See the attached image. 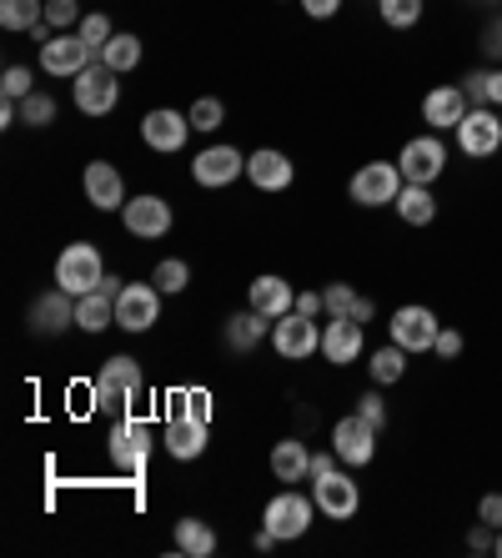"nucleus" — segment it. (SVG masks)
<instances>
[{
    "mask_svg": "<svg viewBox=\"0 0 502 558\" xmlns=\"http://www.w3.org/2000/svg\"><path fill=\"white\" fill-rule=\"evenodd\" d=\"M146 392V373L136 357H106V367L90 377V408L96 413H126Z\"/></svg>",
    "mask_w": 502,
    "mask_h": 558,
    "instance_id": "obj_1",
    "label": "nucleus"
},
{
    "mask_svg": "<svg viewBox=\"0 0 502 558\" xmlns=\"http://www.w3.org/2000/svg\"><path fill=\"white\" fill-rule=\"evenodd\" d=\"M402 186H407V177H402L397 161H367V167L352 171V182H347V196L357 202V207H397V196Z\"/></svg>",
    "mask_w": 502,
    "mask_h": 558,
    "instance_id": "obj_2",
    "label": "nucleus"
},
{
    "mask_svg": "<svg viewBox=\"0 0 502 558\" xmlns=\"http://www.w3.org/2000/svg\"><path fill=\"white\" fill-rule=\"evenodd\" d=\"M317 513H322V508H317V498L296 494V488H282V494L261 508V529L277 533V544H292V538H302V533L311 529V519H317Z\"/></svg>",
    "mask_w": 502,
    "mask_h": 558,
    "instance_id": "obj_3",
    "label": "nucleus"
},
{
    "mask_svg": "<svg viewBox=\"0 0 502 558\" xmlns=\"http://www.w3.org/2000/svg\"><path fill=\"white\" fill-rule=\"evenodd\" d=\"M106 277V262H101V247H90V242H71V247L56 257V287L71 292V298H86L96 292Z\"/></svg>",
    "mask_w": 502,
    "mask_h": 558,
    "instance_id": "obj_4",
    "label": "nucleus"
},
{
    "mask_svg": "<svg viewBox=\"0 0 502 558\" xmlns=\"http://www.w3.org/2000/svg\"><path fill=\"white\" fill-rule=\"evenodd\" d=\"M71 96H76L81 117H111V111H117V101H121V81H117V71H111V65L90 61L86 71L71 81Z\"/></svg>",
    "mask_w": 502,
    "mask_h": 558,
    "instance_id": "obj_5",
    "label": "nucleus"
},
{
    "mask_svg": "<svg viewBox=\"0 0 502 558\" xmlns=\"http://www.w3.org/2000/svg\"><path fill=\"white\" fill-rule=\"evenodd\" d=\"M271 348H277V357H286V363H307L311 352H322V327H317V317H307V312H286V317L271 323Z\"/></svg>",
    "mask_w": 502,
    "mask_h": 558,
    "instance_id": "obj_6",
    "label": "nucleus"
},
{
    "mask_svg": "<svg viewBox=\"0 0 502 558\" xmlns=\"http://www.w3.org/2000/svg\"><path fill=\"white\" fill-rule=\"evenodd\" d=\"M387 332H392V342H397L402 352H432L438 348V312L423 307V302H407V307L392 312V323H387Z\"/></svg>",
    "mask_w": 502,
    "mask_h": 558,
    "instance_id": "obj_7",
    "label": "nucleus"
},
{
    "mask_svg": "<svg viewBox=\"0 0 502 558\" xmlns=\"http://www.w3.org/2000/svg\"><path fill=\"white\" fill-rule=\"evenodd\" d=\"M90 61H96V46H86L81 31H56V36L40 46V71H46V76L76 81Z\"/></svg>",
    "mask_w": 502,
    "mask_h": 558,
    "instance_id": "obj_8",
    "label": "nucleus"
},
{
    "mask_svg": "<svg viewBox=\"0 0 502 558\" xmlns=\"http://www.w3.org/2000/svg\"><path fill=\"white\" fill-rule=\"evenodd\" d=\"M106 453L121 473H142L146 458H151V423L146 417H121L111 423V438H106Z\"/></svg>",
    "mask_w": 502,
    "mask_h": 558,
    "instance_id": "obj_9",
    "label": "nucleus"
},
{
    "mask_svg": "<svg viewBox=\"0 0 502 558\" xmlns=\"http://www.w3.org/2000/svg\"><path fill=\"white\" fill-rule=\"evenodd\" d=\"M457 146L473 161H488V156L502 151V111L492 106H473L463 121H457Z\"/></svg>",
    "mask_w": 502,
    "mask_h": 558,
    "instance_id": "obj_10",
    "label": "nucleus"
},
{
    "mask_svg": "<svg viewBox=\"0 0 502 558\" xmlns=\"http://www.w3.org/2000/svg\"><path fill=\"white\" fill-rule=\"evenodd\" d=\"M161 323V287L156 282H126L117 298V327L121 332H151Z\"/></svg>",
    "mask_w": 502,
    "mask_h": 558,
    "instance_id": "obj_11",
    "label": "nucleus"
},
{
    "mask_svg": "<svg viewBox=\"0 0 502 558\" xmlns=\"http://www.w3.org/2000/svg\"><path fill=\"white\" fill-rule=\"evenodd\" d=\"M397 167H402V177H407V182L432 186V182L442 177V167H448V146L438 142V131H427V136H413V142L402 146Z\"/></svg>",
    "mask_w": 502,
    "mask_h": 558,
    "instance_id": "obj_12",
    "label": "nucleus"
},
{
    "mask_svg": "<svg viewBox=\"0 0 502 558\" xmlns=\"http://www.w3.org/2000/svg\"><path fill=\"white\" fill-rule=\"evenodd\" d=\"M121 221H126V232L136 242H161L171 232V202L167 196H131L126 207H121Z\"/></svg>",
    "mask_w": 502,
    "mask_h": 558,
    "instance_id": "obj_13",
    "label": "nucleus"
},
{
    "mask_svg": "<svg viewBox=\"0 0 502 558\" xmlns=\"http://www.w3.org/2000/svg\"><path fill=\"white\" fill-rule=\"evenodd\" d=\"M332 453L342 458L347 468H367L377 458V428L362 413H347L332 428Z\"/></svg>",
    "mask_w": 502,
    "mask_h": 558,
    "instance_id": "obj_14",
    "label": "nucleus"
},
{
    "mask_svg": "<svg viewBox=\"0 0 502 558\" xmlns=\"http://www.w3.org/2000/svg\"><path fill=\"white\" fill-rule=\"evenodd\" d=\"M192 131H196L192 117H181V111H171V106H156V111H146L142 117V142L151 146V151H161V156H176Z\"/></svg>",
    "mask_w": 502,
    "mask_h": 558,
    "instance_id": "obj_15",
    "label": "nucleus"
},
{
    "mask_svg": "<svg viewBox=\"0 0 502 558\" xmlns=\"http://www.w3.org/2000/svg\"><path fill=\"white\" fill-rule=\"evenodd\" d=\"M311 498H317V508H322V519H336V523L357 519V508H362L357 483H352V473H342V468L311 483Z\"/></svg>",
    "mask_w": 502,
    "mask_h": 558,
    "instance_id": "obj_16",
    "label": "nucleus"
},
{
    "mask_svg": "<svg viewBox=\"0 0 502 558\" xmlns=\"http://www.w3.org/2000/svg\"><path fill=\"white\" fill-rule=\"evenodd\" d=\"M242 171H246V156L236 151V146H207L201 156H192V177H196V186H207V192L232 186Z\"/></svg>",
    "mask_w": 502,
    "mask_h": 558,
    "instance_id": "obj_17",
    "label": "nucleus"
},
{
    "mask_svg": "<svg viewBox=\"0 0 502 558\" xmlns=\"http://www.w3.org/2000/svg\"><path fill=\"white\" fill-rule=\"evenodd\" d=\"M121 277H101L96 292L76 298V327L81 332H106V327H117V298H121Z\"/></svg>",
    "mask_w": 502,
    "mask_h": 558,
    "instance_id": "obj_18",
    "label": "nucleus"
},
{
    "mask_svg": "<svg viewBox=\"0 0 502 558\" xmlns=\"http://www.w3.org/2000/svg\"><path fill=\"white\" fill-rule=\"evenodd\" d=\"M65 327H76V298L71 292H40L36 302H30V332L36 338H61Z\"/></svg>",
    "mask_w": 502,
    "mask_h": 558,
    "instance_id": "obj_19",
    "label": "nucleus"
},
{
    "mask_svg": "<svg viewBox=\"0 0 502 558\" xmlns=\"http://www.w3.org/2000/svg\"><path fill=\"white\" fill-rule=\"evenodd\" d=\"M81 186H86V202L96 211H121L131 202L126 196V182H121V171L111 167V161H90L86 177H81Z\"/></svg>",
    "mask_w": 502,
    "mask_h": 558,
    "instance_id": "obj_20",
    "label": "nucleus"
},
{
    "mask_svg": "<svg viewBox=\"0 0 502 558\" xmlns=\"http://www.w3.org/2000/svg\"><path fill=\"white\" fill-rule=\"evenodd\" d=\"M246 177H252V186L257 192H286V186L296 182V167L286 151H271V146H261V151L246 156Z\"/></svg>",
    "mask_w": 502,
    "mask_h": 558,
    "instance_id": "obj_21",
    "label": "nucleus"
},
{
    "mask_svg": "<svg viewBox=\"0 0 502 558\" xmlns=\"http://www.w3.org/2000/svg\"><path fill=\"white\" fill-rule=\"evenodd\" d=\"M473 111V101H467L463 86H438V92L423 96V121L427 131H457V121Z\"/></svg>",
    "mask_w": 502,
    "mask_h": 558,
    "instance_id": "obj_22",
    "label": "nucleus"
},
{
    "mask_svg": "<svg viewBox=\"0 0 502 558\" xmlns=\"http://www.w3.org/2000/svg\"><path fill=\"white\" fill-rule=\"evenodd\" d=\"M161 442H167V453L176 458V463H192V458L207 453V423H201V417H192V413H171Z\"/></svg>",
    "mask_w": 502,
    "mask_h": 558,
    "instance_id": "obj_23",
    "label": "nucleus"
},
{
    "mask_svg": "<svg viewBox=\"0 0 502 558\" xmlns=\"http://www.w3.org/2000/svg\"><path fill=\"white\" fill-rule=\"evenodd\" d=\"M322 357L332 367H347L362 357V323L357 317H332V323L322 327Z\"/></svg>",
    "mask_w": 502,
    "mask_h": 558,
    "instance_id": "obj_24",
    "label": "nucleus"
},
{
    "mask_svg": "<svg viewBox=\"0 0 502 558\" xmlns=\"http://www.w3.org/2000/svg\"><path fill=\"white\" fill-rule=\"evenodd\" d=\"M246 307H257L261 317H271V323H277V317H286V312H296V292H292V282H286V277H257V282H252V292H246Z\"/></svg>",
    "mask_w": 502,
    "mask_h": 558,
    "instance_id": "obj_25",
    "label": "nucleus"
},
{
    "mask_svg": "<svg viewBox=\"0 0 502 558\" xmlns=\"http://www.w3.org/2000/svg\"><path fill=\"white\" fill-rule=\"evenodd\" d=\"M311 473V453L302 438H282L271 442V478L277 483H302Z\"/></svg>",
    "mask_w": 502,
    "mask_h": 558,
    "instance_id": "obj_26",
    "label": "nucleus"
},
{
    "mask_svg": "<svg viewBox=\"0 0 502 558\" xmlns=\"http://www.w3.org/2000/svg\"><path fill=\"white\" fill-rule=\"evenodd\" d=\"M271 332V317H261L257 307H246V312H232V323H226V348L232 352H252L261 338Z\"/></svg>",
    "mask_w": 502,
    "mask_h": 558,
    "instance_id": "obj_27",
    "label": "nucleus"
},
{
    "mask_svg": "<svg viewBox=\"0 0 502 558\" xmlns=\"http://www.w3.org/2000/svg\"><path fill=\"white\" fill-rule=\"evenodd\" d=\"M397 217L407 221V227H432V217H438V196H432V186H417V182L402 186Z\"/></svg>",
    "mask_w": 502,
    "mask_h": 558,
    "instance_id": "obj_28",
    "label": "nucleus"
},
{
    "mask_svg": "<svg viewBox=\"0 0 502 558\" xmlns=\"http://www.w3.org/2000/svg\"><path fill=\"white\" fill-rule=\"evenodd\" d=\"M101 65H111L117 76H126V71H136L142 65V36H131V31H117V36L101 46V56H96Z\"/></svg>",
    "mask_w": 502,
    "mask_h": 558,
    "instance_id": "obj_29",
    "label": "nucleus"
},
{
    "mask_svg": "<svg viewBox=\"0 0 502 558\" xmlns=\"http://www.w3.org/2000/svg\"><path fill=\"white\" fill-rule=\"evenodd\" d=\"M176 554H186V558H211L217 554V533H211V523L181 519L176 523Z\"/></svg>",
    "mask_w": 502,
    "mask_h": 558,
    "instance_id": "obj_30",
    "label": "nucleus"
},
{
    "mask_svg": "<svg viewBox=\"0 0 502 558\" xmlns=\"http://www.w3.org/2000/svg\"><path fill=\"white\" fill-rule=\"evenodd\" d=\"M46 21V0H0V26L5 31H36Z\"/></svg>",
    "mask_w": 502,
    "mask_h": 558,
    "instance_id": "obj_31",
    "label": "nucleus"
},
{
    "mask_svg": "<svg viewBox=\"0 0 502 558\" xmlns=\"http://www.w3.org/2000/svg\"><path fill=\"white\" fill-rule=\"evenodd\" d=\"M407 357H413V352H402L397 342L377 348L372 352V383H377V388H392V383H402V373H407Z\"/></svg>",
    "mask_w": 502,
    "mask_h": 558,
    "instance_id": "obj_32",
    "label": "nucleus"
},
{
    "mask_svg": "<svg viewBox=\"0 0 502 558\" xmlns=\"http://www.w3.org/2000/svg\"><path fill=\"white\" fill-rule=\"evenodd\" d=\"M463 92H467V101L473 106H498L502 111V71H473V76L463 81Z\"/></svg>",
    "mask_w": 502,
    "mask_h": 558,
    "instance_id": "obj_33",
    "label": "nucleus"
},
{
    "mask_svg": "<svg viewBox=\"0 0 502 558\" xmlns=\"http://www.w3.org/2000/svg\"><path fill=\"white\" fill-rule=\"evenodd\" d=\"M423 0H377V15H382L392 31H413L417 21H423Z\"/></svg>",
    "mask_w": 502,
    "mask_h": 558,
    "instance_id": "obj_34",
    "label": "nucleus"
},
{
    "mask_svg": "<svg viewBox=\"0 0 502 558\" xmlns=\"http://www.w3.org/2000/svg\"><path fill=\"white\" fill-rule=\"evenodd\" d=\"M151 282L161 287V298H176V292H186V282H192V267L181 257H167V262H156Z\"/></svg>",
    "mask_w": 502,
    "mask_h": 558,
    "instance_id": "obj_35",
    "label": "nucleus"
},
{
    "mask_svg": "<svg viewBox=\"0 0 502 558\" xmlns=\"http://www.w3.org/2000/svg\"><path fill=\"white\" fill-rule=\"evenodd\" d=\"M56 111H61V106H56V96H46V92H30L26 101H21V121H26V126H51L56 121Z\"/></svg>",
    "mask_w": 502,
    "mask_h": 558,
    "instance_id": "obj_36",
    "label": "nucleus"
},
{
    "mask_svg": "<svg viewBox=\"0 0 502 558\" xmlns=\"http://www.w3.org/2000/svg\"><path fill=\"white\" fill-rule=\"evenodd\" d=\"M30 92H36V86H30L26 65H5V76H0V101H26Z\"/></svg>",
    "mask_w": 502,
    "mask_h": 558,
    "instance_id": "obj_37",
    "label": "nucleus"
},
{
    "mask_svg": "<svg viewBox=\"0 0 502 558\" xmlns=\"http://www.w3.org/2000/svg\"><path fill=\"white\" fill-rule=\"evenodd\" d=\"M322 302H327V317H352V312H357V292H352V282H332L322 292Z\"/></svg>",
    "mask_w": 502,
    "mask_h": 558,
    "instance_id": "obj_38",
    "label": "nucleus"
},
{
    "mask_svg": "<svg viewBox=\"0 0 502 558\" xmlns=\"http://www.w3.org/2000/svg\"><path fill=\"white\" fill-rule=\"evenodd\" d=\"M46 26L51 31H76L81 26V5L76 0H46Z\"/></svg>",
    "mask_w": 502,
    "mask_h": 558,
    "instance_id": "obj_39",
    "label": "nucleus"
},
{
    "mask_svg": "<svg viewBox=\"0 0 502 558\" xmlns=\"http://www.w3.org/2000/svg\"><path fill=\"white\" fill-rule=\"evenodd\" d=\"M186 117H192V126H196V131H217V126H221V117H226V106H221L217 96H201V101H196L192 111H186Z\"/></svg>",
    "mask_w": 502,
    "mask_h": 558,
    "instance_id": "obj_40",
    "label": "nucleus"
},
{
    "mask_svg": "<svg viewBox=\"0 0 502 558\" xmlns=\"http://www.w3.org/2000/svg\"><path fill=\"white\" fill-rule=\"evenodd\" d=\"M81 40H86V46H96V56H101V46L111 36H117V31H111V15H81Z\"/></svg>",
    "mask_w": 502,
    "mask_h": 558,
    "instance_id": "obj_41",
    "label": "nucleus"
},
{
    "mask_svg": "<svg viewBox=\"0 0 502 558\" xmlns=\"http://www.w3.org/2000/svg\"><path fill=\"white\" fill-rule=\"evenodd\" d=\"M171 413H192V417H201V423H211V398L201 388L176 392V398H171Z\"/></svg>",
    "mask_w": 502,
    "mask_h": 558,
    "instance_id": "obj_42",
    "label": "nucleus"
},
{
    "mask_svg": "<svg viewBox=\"0 0 502 558\" xmlns=\"http://www.w3.org/2000/svg\"><path fill=\"white\" fill-rule=\"evenodd\" d=\"M352 413H362V417H367V423H372L377 433L387 428V403H382V392H362V398H357V408H352Z\"/></svg>",
    "mask_w": 502,
    "mask_h": 558,
    "instance_id": "obj_43",
    "label": "nucleus"
},
{
    "mask_svg": "<svg viewBox=\"0 0 502 558\" xmlns=\"http://www.w3.org/2000/svg\"><path fill=\"white\" fill-rule=\"evenodd\" d=\"M442 357V363H457L463 357V332H452V327H442L438 332V348H432Z\"/></svg>",
    "mask_w": 502,
    "mask_h": 558,
    "instance_id": "obj_44",
    "label": "nucleus"
},
{
    "mask_svg": "<svg viewBox=\"0 0 502 558\" xmlns=\"http://www.w3.org/2000/svg\"><path fill=\"white\" fill-rule=\"evenodd\" d=\"M477 519L492 523V529H502V494H482V504H477Z\"/></svg>",
    "mask_w": 502,
    "mask_h": 558,
    "instance_id": "obj_45",
    "label": "nucleus"
},
{
    "mask_svg": "<svg viewBox=\"0 0 502 558\" xmlns=\"http://www.w3.org/2000/svg\"><path fill=\"white\" fill-rule=\"evenodd\" d=\"M302 11H307L311 21H332V15L342 11V0H302Z\"/></svg>",
    "mask_w": 502,
    "mask_h": 558,
    "instance_id": "obj_46",
    "label": "nucleus"
},
{
    "mask_svg": "<svg viewBox=\"0 0 502 558\" xmlns=\"http://www.w3.org/2000/svg\"><path fill=\"white\" fill-rule=\"evenodd\" d=\"M336 463H342L336 453H311V473H307V478H311V483L327 478V473H336Z\"/></svg>",
    "mask_w": 502,
    "mask_h": 558,
    "instance_id": "obj_47",
    "label": "nucleus"
},
{
    "mask_svg": "<svg viewBox=\"0 0 502 558\" xmlns=\"http://www.w3.org/2000/svg\"><path fill=\"white\" fill-rule=\"evenodd\" d=\"M296 312H307V317H322V312H327L322 292H296Z\"/></svg>",
    "mask_w": 502,
    "mask_h": 558,
    "instance_id": "obj_48",
    "label": "nucleus"
},
{
    "mask_svg": "<svg viewBox=\"0 0 502 558\" xmlns=\"http://www.w3.org/2000/svg\"><path fill=\"white\" fill-rule=\"evenodd\" d=\"M482 51H488V56H502V21H498V26H488V40H482Z\"/></svg>",
    "mask_w": 502,
    "mask_h": 558,
    "instance_id": "obj_49",
    "label": "nucleus"
},
{
    "mask_svg": "<svg viewBox=\"0 0 502 558\" xmlns=\"http://www.w3.org/2000/svg\"><path fill=\"white\" fill-rule=\"evenodd\" d=\"M352 317H357V323L367 327V323H372V317H377V307H372V302H367V298H357V312H352Z\"/></svg>",
    "mask_w": 502,
    "mask_h": 558,
    "instance_id": "obj_50",
    "label": "nucleus"
},
{
    "mask_svg": "<svg viewBox=\"0 0 502 558\" xmlns=\"http://www.w3.org/2000/svg\"><path fill=\"white\" fill-rule=\"evenodd\" d=\"M492 554H498V558H502V529H498V548H492Z\"/></svg>",
    "mask_w": 502,
    "mask_h": 558,
    "instance_id": "obj_51",
    "label": "nucleus"
},
{
    "mask_svg": "<svg viewBox=\"0 0 502 558\" xmlns=\"http://www.w3.org/2000/svg\"><path fill=\"white\" fill-rule=\"evenodd\" d=\"M498 5H502V0H498Z\"/></svg>",
    "mask_w": 502,
    "mask_h": 558,
    "instance_id": "obj_52",
    "label": "nucleus"
}]
</instances>
